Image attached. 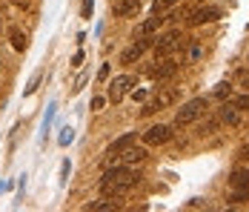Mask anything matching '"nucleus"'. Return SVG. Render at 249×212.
Masks as SVG:
<instances>
[{"instance_id":"nucleus-1","label":"nucleus","mask_w":249,"mask_h":212,"mask_svg":"<svg viewBox=\"0 0 249 212\" xmlns=\"http://www.w3.org/2000/svg\"><path fill=\"white\" fill-rule=\"evenodd\" d=\"M138 172H132V169H126V166H106V175L100 178V192L103 195H112V198H124L129 189L138 184Z\"/></svg>"},{"instance_id":"nucleus-7","label":"nucleus","mask_w":249,"mask_h":212,"mask_svg":"<svg viewBox=\"0 0 249 212\" xmlns=\"http://www.w3.org/2000/svg\"><path fill=\"white\" fill-rule=\"evenodd\" d=\"M152 43H155V40H152L149 35H143V38H141L138 43H132V46H129V49L124 52V55H121V63H126V66H129V63L141 60V58H143V52H146V49H149Z\"/></svg>"},{"instance_id":"nucleus-18","label":"nucleus","mask_w":249,"mask_h":212,"mask_svg":"<svg viewBox=\"0 0 249 212\" xmlns=\"http://www.w3.org/2000/svg\"><path fill=\"white\" fill-rule=\"evenodd\" d=\"M172 3H178V0H155V3H152V12H155V15H163Z\"/></svg>"},{"instance_id":"nucleus-3","label":"nucleus","mask_w":249,"mask_h":212,"mask_svg":"<svg viewBox=\"0 0 249 212\" xmlns=\"http://www.w3.org/2000/svg\"><path fill=\"white\" fill-rule=\"evenodd\" d=\"M152 46H155V60H160V58H169L172 52L186 46V38H180V32H169V35H160Z\"/></svg>"},{"instance_id":"nucleus-13","label":"nucleus","mask_w":249,"mask_h":212,"mask_svg":"<svg viewBox=\"0 0 249 212\" xmlns=\"http://www.w3.org/2000/svg\"><path fill=\"white\" fill-rule=\"evenodd\" d=\"M86 210L92 212H112V210H121V198H112V195H103L100 201H92Z\"/></svg>"},{"instance_id":"nucleus-15","label":"nucleus","mask_w":249,"mask_h":212,"mask_svg":"<svg viewBox=\"0 0 249 212\" xmlns=\"http://www.w3.org/2000/svg\"><path fill=\"white\" fill-rule=\"evenodd\" d=\"M221 123H238V109L232 103H224L221 109Z\"/></svg>"},{"instance_id":"nucleus-10","label":"nucleus","mask_w":249,"mask_h":212,"mask_svg":"<svg viewBox=\"0 0 249 212\" xmlns=\"http://www.w3.org/2000/svg\"><path fill=\"white\" fill-rule=\"evenodd\" d=\"M132 143H135V132H129V135H124L121 141H115V143H112V146H109V152H106V155H109V158H106V166H112V164H115V161H118V155L124 152L126 146H132Z\"/></svg>"},{"instance_id":"nucleus-9","label":"nucleus","mask_w":249,"mask_h":212,"mask_svg":"<svg viewBox=\"0 0 249 212\" xmlns=\"http://www.w3.org/2000/svg\"><path fill=\"white\" fill-rule=\"evenodd\" d=\"M175 72H178V63H175L172 58H160V60H158V66L149 69V75H152V77H158V80H166V77H172Z\"/></svg>"},{"instance_id":"nucleus-16","label":"nucleus","mask_w":249,"mask_h":212,"mask_svg":"<svg viewBox=\"0 0 249 212\" xmlns=\"http://www.w3.org/2000/svg\"><path fill=\"white\" fill-rule=\"evenodd\" d=\"M9 38H12V46L18 49V52H23V49H26V35L20 32V29H12V32H9Z\"/></svg>"},{"instance_id":"nucleus-11","label":"nucleus","mask_w":249,"mask_h":212,"mask_svg":"<svg viewBox=\"0 0 249 212\" xmlns=\"http://www.w3.org/2000/svg\"><path fill=\"white\" fill-rule=\"evenodd\" d=\"M112 12H115L118 18L138 15V12H141V0H115V3H112Z\"/></svg>"},{"instance_id":"nucleus-30","label":"nucleus","mask_w":249,"mask_h":212,"mask_svg":"<svg viewBox=\"0 0 249 212\" xmlns=\"http://www.w3.org/2000/svg\"><path fill=\"white\" fill-rule=\"evenodd\" d=\"M103 103H106V100H103V97H95V100H92V109H100V106H103Z\"/></svg>"},{"instance_id":"nucleus-26","label":"nucleus","mask_w":249,"mask_h":212,"mask_svg":"<svg viewBox=\"0 0 249 212\" xmlns=\"http://www.w3.org/2000/svg\"><path fill=\"white\" fill-rule=\"evenodd\" d=\"M132 97L135 100H146V89H132Z\"/></svg>"},{"instance_id":"nucleus-24","label":"nucleus","mask_w":249,"mask_h":212,"mask_svg":"<svg viewBox=\"0 0 249 212\" xmlns=\"http://www.w3.org/2000/svg\"><path fill=\"white\" fill-rule=\"evenodd\" d=\"M92 6L95 0H83V18H92Z\"/></svg>"},{"instance_id":"nucleus-19","label":"nucleus","mask_w":249,"mask_h":212,"mask_svg":"<svg viewBox=\"0 0 249 212\" xmlns=\"http://www.w3.org/2000/svg\"><path fill=\"white\" fill-rule=\"evenodd\" d=\"M160 20H163V18H160V15H155L152 20H146V23H143V29H141V32H143V35H152V32L160 26Z\"/></svg>"},{"instance_id":"nucleus-20","label":"nucleus","mask_w":249,"mask_h":212,"mask_svg":"<svg viewBox=\"0 0 249 212\" xmlns=\"http://www.w3.org/2000/svg\"><path fill=\"white\" fill-rule=\"evenodd\" d=\"M229 103H232L235 109H249V95H241V97H232Z\"/></svg>"},{"instance_id":"nucleus-17","label":"nucleus","mask_w":249,"mask_h":212,"mask_svg":"<svg viewBox=\"0 0 249 212\" xmlns=\"http://www.w3.org/2000/svg\"><path fill=\"white\" fill-rule=\"evenodd\" d=\"M229 201H232V204H244V201H249V187H238V192L229 195Z\"/></svg>"},{"instance_id":"nucleus-5","label":"nucleus","mask_w":249,"mask_h":212,"mask_svg":"<svg viewBox=\"0 0 249 212\" xmlns=\"http://www.w3.org/2000/svg\"><path fill=\"white\" fill-rule=\"evenodd\" d=\"M135 83H138V80H135L132 75H121V77H115V80L109 83V100H112V103H121V100L126 97V92H129Z\"/></svg>"},{"instance_id":"nucleus-29","label":"nucleus","mask_w":249,"mask_h":212,"mask_svg":"<svg viewBox=\"0 0 249 212\" xmlns=\"http://www.w3.org/2000/svg\"><path fill=\"white\" fill-rule=\"evenodd\" d=\"M80 63H83V52H77L75 58H72V66H80Z\"/></svg>"},{"instance_id":"nucleus-8","label":"nucleus","mask_w":249,"mask_h":212,"mask_svg":"<svg viewBox=\"0 0 249 212\" xmlns=\"http://www.w3.org/2000/svg\"><path fill=\"white\" fill-rule=\"evenodd\" d=\"M169 138H172V129H169V126H163V123L149 126V129L143 132V143H146V146H160V143H166Z\"/></svg>"},{"instance_id":"nucleus-25","label":"nucleus","mask_w":249,"mask_h":212,"mask_svg":"<svg viewBox=\"0 0 249 212\" xmlns=\"http://www.w3.org/2000/svg\"><path fill=\"white\" fill-rule=\"evenodd\" d=\"M72 138H75V135H72V129H63V135H60V143L66 146V143L72 141Z\"/></svg>"},{"instance_id":"nucleus-4","label":"nucleus","mask_w":249,"mask_h":212,"mask_svg":"<svg viewBox=\"0 0 249 212\" xmlns=\"http://www.w3.org/2000/svg\"><path fill=\"white\" fill-rule=\"evenodd\" d=\"M175 100H178V89H158V92H155V97L143 103L141 115H155L158 109H166V106H172Z\"/></svg>"},{"instance_id":"nucleus-27","label":"nucleus","mask_w":249,"mask_h":212,"mask_svg":"<svg viewBox=\"0 0 249 212\" xmlns=\"http://www.w3.org/2000/svg\"><path fill=\"white\" fill-rule=\"evenodd\" d=\"M100 80H106V77H109V63H103V66H100V75H98Z\"/></svg>"},{"instance_id":"nucleus-12","label":"nucleus","mask_w":249,"mask_h":212,"mask_svg":"<svg viewBox=\"0 0 249 212\" xmlns=\"http://www.w3.org/2000/svg\"><path fill=\"white\" fill-rule=\"evenodd\" d=\"M118 161L121 164H141V161H146V149L143 146H126L118 155Z\"/></svg>"},{"instance_id":"nucleus-22","label":"nucleus","mask_w":249,"mask_h":212,"mask_svg":"<svg viewBox=\"0 0 249 212\" xmlns=\"http://www.w3.org/2000/svg\"><path fill=\"white\" fill-rule=\"evenodd\" d=\"M218 123H221V120H206V123L200 126V132H203V135H209V132H215V129H218Z\"/></svg>"},{"instance_id":"nucleus-2","label":"nucleus","mask_w":249,"mask_h":212,"mask_svg":"<svg viewBox=\"0 0 249 212\" xmlns=\"http://www.w3.org/2000/svg\"><path fill=\"white\" fill-rule=\"evenodd\" d=\"M206 109H209V100H206V97H195V100L183 103V109H178V115H175V126H178V129H183V126L195 123L198 118L206 115Z\"/></svg>"},{"instance_id":"nucleus-14","label":"nucleus","mask_w":249,"mask_h":212,"mask_svg":"<svg viewBox=\"0 0 249 212\" xmlns=\"http://www.w3.org/2000/svg\"><path fill=\"white\" fill-rule=\"evenodd\" d=\"M229 184H232V187H249V169H238V172H232Z\"/></svg>"},{"instance_id":"nucleus-6","label":"nucleus","mask_w":249,"mask_h":212,"mask_svg":"<svg viewBox=\"0 0 249 212\" xmlns=\"http://www.w3.org/2000/svg\"><path fill=\"white\" fill-rule=\"evenodd\" d=\"M221 18V9L218 6H200V9H192V15L186 18L189 26H203V23H212Z\"/></svg>"},{"instance_id":"nucleus-21","label":"nucleus","mask_w":249,"mask_h":212,"mask_svg":"<svg viewBox=\"0 0 249 212\" xmlns=\"http://www.w3.org/2000/svg\"><path fill=\"white\" fill-rule=\"evenodd\" d=\"M40 77H43V72H35V77H32V83L26 86V95H32L35 89H37V83H40Z\"/></svg>"},{"instance_id":"nucleus-28","label":"nucleus","mask_w":249,"mask_h":212,"mask_svg":"<svg viewBox=\"0 0 249 212\" xmlns=\"http://www.w3.org/2000/svg\"><path fill=\"white\" fill-rule=\"evenodd\" d=\"M238 158H241V161H249V146H241V152H238Z\"/></svg>"},{"instance_id":"nucleus-23","label":"nucleus","mask_w":249,"mask_h":212,"mask_svg":"<svg viewBox=\"0 0 249 212\" xmlns=\"http://www.w3.org/2000/svg\"><path fill=\"white\" fill-rule=\"evenodd\" d=\"M226 95H229V83H218V89H215V97H221V100H224Z\"/></svg>"}]
</instances>
